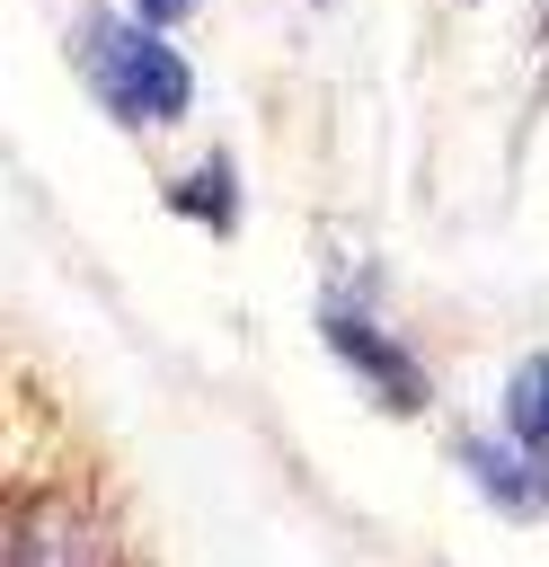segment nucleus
Segmentation results:
<instances>
[{
	"instance_id": "nucleus-1",
	"label": "nucleus",
	"mask_w": 549,
	"mask_h": 567,
	"mask_svg": "<svg viewBox=\"0 0 549 567\" xmlns=\"http://www.w3.org/2000/svg\"><path fill=\"white\" fill-rule=\"evenodd\" d=\"M71 71L97 97V115L124 133H168L195 115V62L168 44V27L133 18V9H80L71 18Z\"/></svg>"
},
{
	"instance_id": "nucleus-7",
	"label": "nucleus",
	"mask_w": 549,
	"mask_h": 567,
	"mask_svg": "<svg viewBox=\"0 0 549 567\" xmlns=\"http://www.w3.org/2000/svg\"><path fill=\"white\" fill-rule=\"evenodd\" d=\"M460 9H478V0H460Z\"/></svg>"
},
{
	"instance_id": "nucleus-3",
	"label": "nucleus",
	"mask_w": 549,
	"mask_h": 567,
	"mask_svg": "<svg viewBox=\"0 0 549 567\" xmlns=\"http://www.w3.org/2000/svg\"><path fill=\"white\" fill-rule=\"evenodd\" d=\"M452 470L469 478V496L505 523H549V461H531L505 425H452Z\"/></svg>"
},
{
	"instance_id": "nucleus-2",
	"label": "nucleus",
	"mask_w": 549,
	"mask_h": 567,
	"mask_svg": "<svg viewBox=\"0 0 549 567\" xmlns=\"http://www.w3.org/2000/svg\"><path fill=\"white\" fill-rule=\"evenodd\" d=\"M319 346L354 372V390L381 408V416H425L434 408V372H425V354L372 310V284H328L319 292Z\"/></svg>"
},
{
	"instance_id": "nucleus-8",
	"label": "nucleus",
	"mask_w": 549,
	"mask_h": 567,
	"mask_svg": "<svg viewBox=\"0 0 549 567\" xmlns=\"http://www.w3.org/2000/svg\"><path fill=\"white\" fill-rule=\"evenodd\" d=\"M310 9H319V0H310Z\"/></svg>"
},
{
	"instance_id": "nucleus-6",
	"label": "nucleus",
	"mask_w": 549,
	"mask_h": 567,
	"mask_svg": "<svg viewBox=\"0 0 549 567\" xmlns=\"http://www.w3.org/2000/svg\"><path fill=\"white\" fill-rule=\"evenodd\" d=\"M124 9H133V18H151V27H177L195 0H124Z\"/></svg>"
},
{
	"instance_id": "nucleus-4",
	"label": "nucleus",
	"mask_w": 549,
	"mask_h": 567,
	"mask_svg": "<svg viewBox=\"0 0 549 567\" xmlns=\"http://www.w3.org/2000/svg\"><path fill=\"white\" fill-rule=\"evenodd\" d=\"M159 213H177L186 230L239 239V221H248V186H239V159H230V151H204V159L168 168V177H159Z\"/></svg>"
},
{
	"instance_id": "nucleus-5",
	"label": "nucleus",
	"mask_w": 549,
	"mask_h": 567,
	"mask_svg": "<svg viewBox=\"0 0 549 567\" xmlns=\"http://www.w3.org/2000/svg\"><path fill=\"white\" fill-rule=\"evenodd\" d=\"M496 425H505L531 461H549V354H522V363L505 372V390H496Z\"/></svg>"
}]
</instances>
